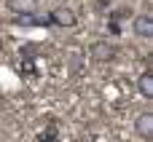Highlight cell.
I'll list each match as a JSON object with an SVG mask.
<instances>
[{
  "instance_id": "cell-8",
  "label": "cell",
  "mask_w": 153,
  "mask_h": 142,
  "mask_svg": "<svg viewBox=\"0 0 153 142\" xmlns=\"http://www.w3.org/2000/svg\"><path fill=\"white\" fill-rule=\"evenodd\" d=\"M137 89H140V94H143L145 99H153V72H151V70H145V72L140 75Z\"/></svg>"
},
{
  "instance_id": "cell-10",
  "label": "cell",
  "mask_w": 153,
  "mask_h": 142,
  "mask_svg": "<svg viewBox=\"0 0 153 142\" xmlns=\"http://www.w3.org/2000/svg\"><path fill=\"white\" fill-rule=\"evenodd\" d=\"M108 32L110 35H121V21H108Z\"/></svg>"
},
{
  "instance_id": "cell-11",
  "label": "cell",
  "mask_w": 153,
  "mask_h": 142,
  "mask_svg": "<svg viewBox=\"0 0 153 142\" xmlns=\"http://www.w3.org/2000/svg\"><path fill=\"white\" fill-rule=\"evenodd\" d=\"M0 46H3V43H0Z\"/></svg>"
},
{
  "instance_id": "cell-1",
  "label": "cell",
  "mask_w": 153,
  "mask_h": 142,
  "mask_svg": "<svg viewBox=\"0 0 153 142\" xmlns=\"http://www.w3.org/2000/svg\"><path fill=\"white\" fill-rule=\"evenodd\" d=\"M46 21H48V27L70 30V27H75V24H78V13H75L70 5H56V8H51V11H48Z\"/></svg>"
},
{
  "instance_id": "cell-2",
  "label": "cell",
  "mask_w": 153,
  "mask_h": 142,
  "mask_svg": "<svg viewBox=\"0 0 153 142\" xmlns=\"http://www.w3.org/2000/svg\"><path fill=\"white\" fill-rule=\"evenodd\" d=\"M118 56V46L110 43V40H91L89 43V59L91 62H100V64H108Z\"/></svg>"
},
{
  "instance_id": "cell-3",
  "label": "cell",
  "mask_w": 153,
  "mask_h": 142,
  "mask_svg": "<svg viewBox=\"0 0 153 142\" xmlns=\"http://www.w3.org/2000/svg\"><path fill=\"white\" fill-rule=\"evenodd\" d=\"M132 30H134V35H137V38L151 40V38H153V16H151V13H140V16H134Z\"/></svg>"
},
{
  "instance_id": "cell-7",
  "label": "cell",
  "mask_w": 153,
  "mask_h": 142,
  "mask_svg": "<svg viewBox=\"0 0 153 142\" xmlns=\"http://www.w3.org/2000/svg\"><path fill=\"white\" fill-rule=\"evenodd\" d=\"M5 8L11 13H32L38 8V0H5Z\"/></svg>"
},
{
  "instance_id": "cell-6",
  "label": "cell",
  "mask_w": 153,
  "mask_h": 142,
  "mask_svg": "<svg viewBox=\"0 0 153 142\" xmlns=\"http://www.w3.org/2000/svg\"><path fill=\"white\" fill-rule=\"evenodd\" d=\"M35 142H59V126H56V121H48L35 134Z\"/></svg>"
},
{
  "instance_id": "cell-5",
  "label": "cell",
  "mask_w": 153,
  "mask_h": 142,
  "mask_svg": "<svg viewBox=\"0 0 153 142\" xmlns=\"http://www.w3.org/2000/svg\"><path fill=\"white\" fill-rule=\"evenodd\" d=\"M13 27H48V21L32 11V13H16L13 16Z\"/></svg>"
},
{
  "instance_id": "cell-4",
  "label": "cell",
  "mask_w": 153,
  "mask_h": 142,
  "mask_svg": "<svg viewBox=\"0 0 153 142\" xmlns=\"http://www.w3.org/2000/svg\"><path fill=\"white\" fill-rule=\"evenodd\" d=\"M134 132L143 137V140H153V113L151 110H145V113H140L137 118H134Z\"/></svg>"
},
{
  "instance_id": "cell-9",
  "label": "cell",
  "mask_w": 153,
  "mask_h": 142,
  "mask_svg": "<svg viewBox=\"0 0 153 142\" xmlns=\"http://www.w3.org/2000/svg\"><path fill=\"white\" fill-rule=\"evenodd\" d=\"M132 13H134V11H132L129 5H126V8H113V11L108 13V21H124V19H129Z\"/></svg>"
}]
</instances>
